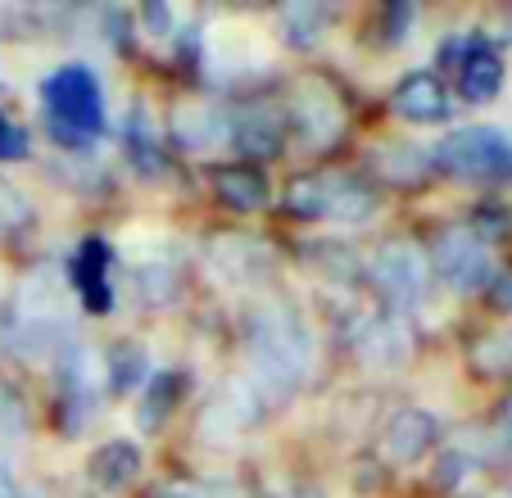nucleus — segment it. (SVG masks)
Instances as JSON below:
<instances>
[{"mask_svg": "<svg viewBox=\"0 0 512 498\" xmlns=\"http://www.w3.org/2000/svg\"><path fill=\"white\" fill-rule=\"evenodd\" d=\"M245 345H250V363L268 390L286 394L309 385L313 363H318V345H313V331L304 326V317L290 304L272 299V304L254 308L250 326H245Z\"/></svg>", "mask_w": 512, "mask_h": 498, "instance_id": "obj_1", "label": "nucleus"}, {"mask_svg": "<svg viewBox=\"0 0 512 498\" xmlns=\"http://www.w3.org/2000/svg\"><path fill=\"white\" fill-rule=\"evenodd\" d=\"M41 105H46L50 132L59 141L87 145L91 136L105 127V91H100V77L87 64H64L41 82Z\"/></svg>", "mask_w": 512, "mask_h": 498, "instance_id": "obj_2", "label": "nucleus"}, {"mask_svg": "<svg viewBox=\"0 0 512 498\" xmlns=\"http://www.w3.org/2000/svg\"><path fill=\"white\" fill-rule=\"evenodd\" d=\"M431 163L467 182H512V136L499 127H458L431 150Z\"/></svg>", "mask_w": 512, "mask_h": 498, "instance_id": "obj_3", "label": "nucleus"}, {"mask_svg": "<svg viewBox=\"0 0 512 498\" xmlns=\"http://www.w3.org/2000/svg\"><path fill=\"white\" fill-rule=\"evenodd\" d=\"M368 277L390 308L408 313V308H417L431 295L435 272H431V254H426L417 240L395 236V240H386V245H377V254H372V263H368Z\"/></svg>", "mask_w": 512, "mask_h": 498, "instance_id": "obj_4", "label": "nucleus"}, {"mask_svg": "<svg viewBox=\"0 0 512 498\" xmlns=\"http://www.w3.org/2000/svg\"><path fill=\"white\" fill-rule=\"evenodd\" d=\"M259 422H263V390L250 376H236V381H227L223 390L200 408L195 431H200V440L209 444V449H232V444H241Z\"/></svg>", "mask_w": 512, "mask_h": 498, "instance_id": "obj_5", "label": "nucleus"}, {"mask_svg": "<svg viewBox=\"0 0 512 498\" xmlns=\"http://www.w3.org/2000/svg\"><path fill=\"white\" fill-rule=\"evenodd\" d=\"M431 272H440L454 290L472 295L494 281V254L476 227H445L431 249Z\"/></svg>", "mask_w": 512, "mask_h": 498, "instance_id": "obj_6", "label": "nucleus"}, {"mask_svg": "<svg viewBox=\"0 0 512 498\" xmlns=\"http://www.w3.org/2000/svg\"><path fill=\"white\" fill-rule=\"evenodd\" d=\"M435 440H440V422H435L426 408H399L386 417V426H381L377 435V453L390 462V467H413V462H422L426 453L435 449Z\"/></svg>", "mask_w": 512, "mask_h": 498, "instance_id": "obj_7", "label": "nucleus"}, {"mask_svg": "<svg viewBox=\"0 0 512 498\" xmlns=\"http://www.w3.org/2000/svg\"><path fill=\"white\" fill-rule=\"evenodd\" d=\"M286 127H295L309 145H331L340 132H345V109H340V96L327 87V82H300L295 96H290Z\"/></svg>", "mask_w": 512, "mask_h": 498, "instance_id": "obj_8", "label": "nucleus"}, {"mask_svg": "<svg viewBox=\"0 0 512 498\" xmlns=\"http://www.w3.org/2000/svg\"><path fill=\"white\" fill-rule=\"evenodd\" d=\"M204 259H209L213 281H227V286H250V281L268 277L272 254L268 245H259L254 236H241V231H223L204 245Z\"/></svg>", "mask_w": 512, "mask_h": 498, "instance_id": "obj_9", "label": "nucleus"}, {"mask_svg": "<svg viewBox=\"0 0 512 498\" xmlns=\"http://www.w3.org/2000/svg\"><path fill=\"white\" fill-rule=\"evenodd\" d=\"M59 385H64V403L78 408V422H87V412L100 408V394L105 385V358L96 354L82 340H68L64 354H59Z\"/></svg>", "mask_w": 512, "mask_h": 498, "instance_id": "obj_10", "label": "nucleus"}, {"mask_svg": "<svg viewBox=\"0 0 512 498\" xmlns=\"http://www.w3.org/2000/svg\"><path fill=\"white\" fill-rule=\"evenodd\" d=\"M227 136L250 159H277L286 145V118L272 105H245L236 118H227Z\"/></svg>", "mask_w": 512, "mask_h": 498, "instance_id": "obj_11", "label": "nucleus"}, {"mask_svg": "<svg viewBox=\"0 0 512 498\" xmlns=\"http://www.w3.org/2000/svg\"><path fill=\"white\" fill-rule=\"evenodd\" d=\"M395 114L408 123H445L449 109V91L435 73H408L395 87Z\"/></svg>", "mask_w": 512, "mask_h": 498, "instance_id": "obj_12", "label": "nucleus"}, {"mask_svg": "<svg viewBox=\"0 0 512 498\" xmlns=\"http://www.w3.org/2000/svg\"><path fill=\"white\" fill-rule=\"evenodd\" d=\"M499 87H503V59L472 37L463 59H458V91H463V100H472V105H485V100L499 96Z\"/></svg>", "mask_w": 512, "mask_h": 498, "instance_id": "obj_13", "label": "nucleus"}, {"mask_svg": "<svg viewBox=\"0 0 512 498\" xmlns=\"http://www.w3.org/2000/svg\"><path fill=\"white\" fill-rule=\"evenodd\" d=\"M354 349L368 367H399L408 358V331L395 317H368L354 331Z\"/></svg>", "mask_w": 512, "mask_h": 498, "instance_id": "obj_14", "label": "nucleus"}, {"mask_svg": "<svg viewBox=\"0 0 512 498\" xmlns=\"http://www.w3.org/2000/svg\"><path fill=\"white\" fill-rule=\"evenodd\" d=\"M109 254L105 249V240H82V249H78V259H73V286H78V295L87 299V308L91 313H105L109 304H114V295H109V277H105V268H109Z\"/></svg>", "mask_w": 512, "mask_h": 498, "instance_id": "obj_15", "label": "nucleus"}, {"mask_svg": "<svg viewBox=\"0 0 512 498\" xmlns=\"http://www.w3.org/2000/svg\"><path fill=\"white\" fill-rule=\"evenodd\" d=\"M87 471L100 489H109V494H114V489H127L136 476H141V449L127 440H109L91 453Z\"/></svg>", "mask_w": 512, "mask_h": 498, "instance_id": "obj_16", "label": "nucleus"}, {"mask_svg": "<svg viewBox=\"0 0 512 498\" xmlns=\"http://www.w3.org/2000/svg\"><path fill=\"white\" fill-rule=\"evenodd\" d=\"M136 295L145 308H168L182 299V263L177 259H145L136 268Z\"/></svg>", "mask_w": 512, "mask_h": 498, "instance_id": "obj_17", "label": "nucleus"}, {"mask_svg": "<svg viewBox=\"0 0 512 498\" xmlns=\"http://www.w3.org/2000/svg\"><path fill=\"white\" fill-rule=\"evenodd\" d=\"M213 191L223 195L232 209H263V204H268V182H263V173L250 168V163L218 168V173H213Z\"/></svg>", "mask_w": 512, "mask_h": 498, "instance_id": "obj_18", "label": "nucleus"}, {"mask_svg": "<svg viewBox=\"0 0 512 498\" xmlns=\"http://www.w3.org/2000/svg\"><path fill=\"white\" fill-rule=\"evenodd\" d=\"M377 213V191L354 177H331V191H327V209L322 218L327 222H368Z\"/></svg>", "mask_w": 512, "mask_h": 498, "instance_id": "obj_19", "label": "nucleus"}, {"mask_svg": "<svg viewBox=\"0 0 512 498\" xmlns=\"http://www.w3.org/2000/svg\"><path fill=\"white\" fill-rule=\"evenodd\" d=\"M218 136H227V118L218 109H204V105H182L173 114V141L182 150H209Z\"/></svg>", "mask_w": 512, "mask_h": 498, "instance_id": "obj_20", "label": "nucleus"}, {"mask_svg": "<svg viewBox=\"0 0 512 498\" xmlns=\"http://www.w3.org/2000/svg\"><path fill=\"white\" fill-rule=\"evenodd\" d=\"M431 168H435V163H431V150H422V145H413V141L381 145V154H377V173L386 177V182L413 186V182H422Z\"/></svg>", "mask_w": 512, "mask_h": 498, "instance_id": "obj_21", "label": "nucleus"}, {"mask_svg": "<svg viewBox=\"0 0 512 498\" xmlns=\"http://www.w3.org/2000/svg\"><path fill=\"white\" fill-rule=\"evenodd\" d=\"M277 23H281V41H286V46L309 50L313 41L322 37V28H327V10H322V5H304V0H295V5H286V10L277 14Z\"/></svg>", "mask_w": 512, "mask_h": 498, "instance_id": "obj_22", "label": "nucleus"}, {"mask_svg": "<svg viewBox=\"0 0 512 498\" xmlns=\"http://www.w3.org/2000/svg\"><path fill=\"white\" fill-rule=\"evenodd\" d=\"M145 376H155V372H150V358H145L136 345L109 349V358H105V385L109 390H132V385L145 381Z\"/></svg>", "mask_w": 512, "mask_h": 498, "instance_id": "obj_23", "label": "nucleus"}, {"mask_svg": "<svg viewBox=\"0 0 512 498\" xmlns=\"http://www.w3.org/2000/svg\"><path fill=\"white\" fill-rule=\"evenodd\" d=\"M32 426V412H28V399L14 381L0 376V444H19Z\"/></svg>", "mask_w": 512, "mask_h": 498, "instance_id": "obj_24", "label": "nucleus"}, {"mask_svg": "<svg viewBox=\"0 0 512 498\" xmlns=\"http://www.w3.org/2000/svg\"><path fill=\"white\" fill-rule=\"evenodd\" d=\"M32 227V200L14 182H0V240H14Z\"/></svg>", "mask_w": 512, "mask_h": 498, "instance_id": "obj_25", "label": "nucleus"}, {"mask_svg": "<svg viewBox=\"0 0 512 498\" xmlns=\"http://www.w3.org/2000/svg\"><path fill=\"white\" fill-rule=\"evenodd\" d=\"M327 191H331V177H300V182H290V191H286V209L295 213V218H322Z\"/></svg>", "mask_w": 512, "mask_h": 498, "instance_id": "obj_26", "label": "nucleus"}, {"mask_svg": "<svg viewBox=\"0 0 512 498\" xmlns=\"http://www.w3.org/2000/svg\"><path fill=\"white\" fill-rule=\"evenodd\" d=\"M182 390V376H168V372H159V376H150V390H145V403H141V426H159L164 422V412L173 408V394Z\"/></svg>", "mask_w": 512, "mask_h": 498, "instance_id": "obj_27", "label": "nucleus"}, {"mask_svg": "<svg viewBox=\"0 0 512 498\" xmlns=\"http://www.w3.org/2000/svg\"><path fill=\"white\" fill-rule=\"evenodd\" d=\"M472 471H476V462L467 458L463 449H449L445 458H440V467H435V480H440L445 489H454V485H463V480L472 476Z\"/></svg>", "mask_w": 512, "mask_h": 498, "instance_id": "obj_28", "label": "nucleus"}, {"mask_svg": "<svg viewBox=\"0 0 512 498\" xmlns=\"http://www.w3.org/2000/svg\"><path fill=\"white\" fill-rule=\"evenodd\" d=\"M0 159H28V136L0 114Z\"/></svg>", "mask_w": 512, "mask_h": 498, "instance_id": "obj_29", "label": "nucleus"}, {"mask_svg": "<svg viewBox=\"0 0 512 498\" xmlns=\"http://www.w3.org/2000/svg\"><path fill=\"white\" fill-rule=\"evenodd\" d=\"M490 286H494V304H499L503 313H512V272L508 277H494Z\"/></svg>", "mask_w": 512, "mask_h": 498, "instance_id": "obj_30", "label": "nucleus"}, {"mask_svg": "<svg viewBox=\"0 0 512 498\" xmlns=\"http://www.w3.org/2000/svg\"><path fill=\"white\" fill-rule=\"evenodd\" d=\"M0 498H23V485L14 480L10 462H0Z\"/></svg>", "mask_w": 512, "mask_h": 498, "instance_id": "obj_31", "label": "nucleus"}, {"mask_svg": "<svg viewBox=\"0 0 512 498\" xmlns=\"http://www.w3.org/2000/svg\"><path fill=\"white\" fill-rule=\"evenodd\" d=\"M494 422H499V435H503V440L512 444V394L499 403V417H494Z\"/></svg>", "mask_w": 512, "mask_h": 498, "instance_id": "obj_32", "label": "nucleus"}, {"mask_svg": "<svg viewBox=\"0 0 512 498\" xmlns=\"http://www.w3.org/2000/svg\"><path fill=\"white\" fill-rule=\"evenodd\" d=\"M164 498H213V489H200V485H173V489H164Z\"/></svg>", "mask_w": 512, "mask_h": 498, "instance_id": "obj_33", "label": "nucleus"}, {"mask_svg": "<svg viewBox=\"0 0 512 498\" xmlns=\"http://www.w3.org/2000/svg\"><path fill=\"white\" fill-rule=\"evenodd\" d=\"M286 498H313V494H300V489H290V494Z\"/></svg>", "mask_w": 512, "mask_h": 498, "instance_id": "obj_34", "label": "nucleus"}, {"mask_svg": "<svg viewBox=\"0 0 512 498\" xmlns=\"http://www.w3.org/2000/svg\"><path fill=\"white\" fill-rule=\"evenodd\" d=\"M0 331H5V317H0Z\"/></svg>", "mask_w": 512, "mask_h": 498, "instance_id": "obj_35", "label": "nucleus"}]
</instances>
